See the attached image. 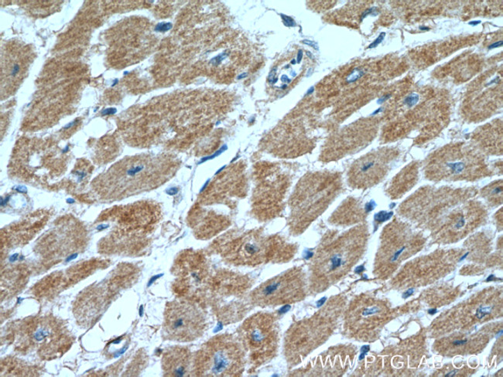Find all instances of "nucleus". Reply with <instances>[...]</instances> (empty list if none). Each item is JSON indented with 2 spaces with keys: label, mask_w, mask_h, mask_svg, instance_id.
Instances as JSON below:
<instances>
[{
  "label": "nucleus",
  "mask_w": 503,
  "mask_h": 377,
  "mask_svg": "<svg viewBox=\"0 0 503 377\" xmlns=\"http://www.w3.org/2000/svg\"><path fill=\"white\" fill-rule=\"evenodd\" d=\"M211 252L234 267L255 268L289 262L297 253L296 243L263 228L229 230L212 243Z\"/></svg>",
  "instance_id": "f257e3e1"
},
{
  "label": "nucleus",
  "mask_w": 503,
  "mask_h": 377,
  "mask_svg": "<svg viewBox=\"0 0 503 377\" xmlns=\"http://www.w3.org/2000/svg\"><path fill=\"white\" fill-rule=\"evenodd\" d=\"M367 232L366 227L359 226L339 236L324 237L309 262V295L325 291L359 260L366 246Z\"/></svg>",
  "instance_id": "f03ea898"
},
{
  "label": "nucleus",
  "mask_w": 503,
  "mask_h": 377,
  "mask_svg": "<svg viewBox=\"0 0 503 377\" xmlns=\"http://www.w3.org/2000/svg\"><path fill=\"white\" fill-rule=\"evenodd\" d=\"M341 177L336 173H318L307 176L298 182L288 200L290 233H304L323 214L341 191Z\"/></svg>",
  "instance_id": "7ed1b4c3"
},
{
  "label": "nucleus",
  "mask_w": 503,
  "mask_h": 377,
  "mask_svg": "<svg viewBox=\"0 0 503 377\" xmlns=\"http://www.w3.org/2000/svg\"><path fill=\"white\" fill-rule=\"evenodd\" d=\"M340 298L324 304L309 317L295 321L286 330L284 339V355L289 369L302 364L333 332L341 309Z\"/></svg>",
  "instance_id": "20e7f679"
},
{
  "label": "nucleus",
  "mask_w": 503,
  "mask_h": 377,
  "mask_svg": "<svg viewBox=\"0 0 503 377\" xmlns=\"http://www.w3.org/2000/svg\"><path fill=\"white\" fill-rule=\"evenodd\" d=\"M254 280L227 268L215 269L209 283L206 307L223 325L240 322L254 308L249 300Z\"/></svg>",
  "instance_id": "39448f33"
},
{
  "label": "nucleus",
  "mask_w": 503,
  "mask_h": 377,
  "mask_svg": "<svg viewBox=\"0 0 503 377\" xmlns=\"http://www.w3.org/2000/svg\"><path fill=\"white\" fill-rule=\"evenodd\" d=\"M247 357L236 334L222 333L208 339L194 353L192 376L239 377Z\"/></svg>",
  "instance_id": "423d86ee"
},
{
  "label": "nucleus",
  "mask_w": 503,
  "mask_h": 377,
  "mask_svg": "<svg viewBox=\"0 0 503 377\" xmlns=\"http://www.w3.org/2000/svg\"><path fill=\"white\" fill-rule=\"evenodd\" d=\"M247 357L249 374L270 364L278 355L281 329L277 313L258 312L243 321L237 329Z\"/></svg>",
  "instance_id": "0eeeda50"
},
{
  "label": "nucleus",
  "mask_w": 503,
  "mask_h": 377,
  "mask_svg": "<svg viewBox=\"0 0 503 377\" xmlns=\"http://www.w3.org/2000/svg\"><path fill=\"white\" fill-rule=\"evenodd\" d=\"M426 177L432 181H474L487 175L481 153L471 145H449L432 155L426 166Z\"/></svg>",
  "instance_id": "6e6552de"
},
{
  "label": "nucleus",
  "mask_w": 503,
  "mask_h": 377,
  "mask_svg": "<svg viewBox=\"0 0 503 377\" xmlns=\"http://www.w3.org/2000/svg\"><path fill=\"white\" fill-rule=\"evenodd\" d=\"M214 270L204 251L185 250L178 256L173 266L176 280L172 289L174 294L180 299L206 307L208 285Z\"/></svg>",
  "instance_id": "1a4fd4ad"
},
{
  "label": "nucleus",
  "mask_w": 503,
  "mask_h": 377,
  "mask_svg": "<svg viewBox=\"0 0 503 377\" xmlns=\"http://www.w3.org/2000/svg\"><path fill=\"white\" fill-rule=\"evenodd\" d=\"M165 166L159 159L148 157L132 158L118 163L108 176L109 183L114 188L111 195L125 198L155 188L169 177Z\"/></svg>",
  "instance_id": "9d476101"
},
{
  "label": "nucleus",
  "mask_w": 503,
  "mask_h": 377,
  "mask_svg": "<svg viewBox=\"0 0 503 377\" xmlns=\"http://www.w3.org/2000/svg\"><path fill=\"white\" fill-rule=\"evenodd\" d=\"M309 295V277L303 267H293L251 291L252 305L272 308L302 302Z\"/></svg>",
  "instance_id": "9b49d317"
},
{
  "label": "nucleus",
  "mask_w": 503,
  "mask_h": 377,
  "mask_svg": "<svg viewBox=\"0 0 503 377\" xmlns=\"http://www.w3.org/2000/svg\"><path fill=\"white\" fill-rule=\"evenodd\" d=\"M207 328L203 307L180 298L167 304L163 329L165 339L191 343L201 338Z\"/></svg>",
  "instance_id": "f8f14e48"
},
{
  "label": "nucleus",
  "mask_w": 503,
  "mask_h": 377,
  "mask_svg": "<svg viewBox=\"0 0 503 377\" xmlns=\"http://www.w3.org/2000/svg\"><path fill=\"white\" fill-rule=\"evenodd\" d=\"M399 156L393 148H382L362 157L351 166L348 183L354 188H369L385 178Z\"/></svg>",
  "instance_id": "ddd939ff"
},
{
  "label": "nucleus",
  "mask_w": 503,
  "mask_h": 377,
  "mask_svg": "<svg viewBox=\"0 0 503 377\" xmlns=\"http://www.w3.org/2000/svg\"><path fill=\"white\" fill-rule=\"evenodd\" d=\"M289 186V180L281 177L258 182L251 199V214L254 218L263 223L279 218L284 211Z\"/></svg>",
  "instance_id": "4468645a"
},
{
  "label": "nucleus",
  "mask_w": 503,
  "mask_h": 377,
  "mask_svg": "<svg viewBox=\"0 0 503 377\" xmlns=\"http://www.w3.org/2000/svg\"><path fill=\"white\" fill-rule=\"evenodd\" d=\"M26 338L29 344L37 348L40 357L52 359L61 357L71 344V337L57 320L42 318L34 320L26 328Z\"/></svg>",
  "instance_id": "2eb2a0df"
},
{
  "label": "nucleus",
  "mask_w": 503,
  "mask_h": 377,
  "mask_svg": "<svg viewBox=\"0 0 503 377\" xmlns=\"http://www.w3.org/2000/svg\"><path fill=\"white\" fill-rule=\"evenodd\" d=\"M188 223L198 239L208 240L225 232L232 225L228 215L194 206L188 215Z\"/></svg>",
  "instance_id": "dca6fc26"
},
{
  "label": "nucleus",
  "mask_w": 503,
  "mask_h": 377,
  "mask_svg": "<svg viewBox=\"0 0 503 377\" xmlns=\"http://www.w3.org/2000/svg\"><path fill=\"white\" fill-rule=\"evenodd\" d=\"M32 61L30 49L17 45L2 59V90H15Z\"/></svg>",
  "instance_id": "f3484780"
},
{
  "label": "nucleus",
  "mask_w": 503,
  "mask_h": 377,
  "mask_svg": "<svg viewBox=\"0 0 503 377\" xmlns=\"http://www.w3.org/2000/svg\"><path fill=\"white\" fill-rule=\"evenodd\" d=\"M194 353L189 347L173 346L166 348L162 358L164 376H191Z\"/></svg>",
  "instance_id": "a211bd4d"
},
{
  "label": "nucleus",
  "mask_w": 503,
  "mask_h": 377,
  "mask_svg": "<svg viewBox=\"0 0 503 377\" xmlns=\"http://www.w3.org/2000/svg\"><path fill=\"white\" fill-rule=\"evenodd\" d=\"M368 213L366 209L363 211L359 202L349 199L346 204L334 213L330 220L334 225H350V223L360 221L362 216Z\"/></svg>",
  "instance_id": "6ab92c4d"
},
{
  "label": "nucleus",
  "mask_w": 503,
  "mask_h": 377,
  "mask_svg": "<svg viewBox=\"0 0 503 377\" xmlns=\"http://www.w3.org/2000/svg\"><path fill=\"white\" fill-rule=\"evenodd\" d=\"M418 171L415 166L406 168L391 182L387 191L391 198L401 197L417 184Z\"/></svg>",
  "instance_id": "aec40b11"
},
{
  "label": "nucleus",
  "mask_w": 503,
  "mask_h": 377,
  "mask_svg": "<svg viewBox=\"0 0 503 377\" xmlns=\"http://www.w3.org/2000/svg\"><path fill=\"white\" fill-rule=\"evenodd\" d=\"M483 193L485 197L490 200L501 201L502 198V180L498 182L493 183L490 185L483 188Z\"/></svg>",
  "instance_id": "412c9836"
},
{
  "label": "nucleus",
  "mask_w": 503,
  "mask_h": 377,
  "mask_svg": "<svg viewBox=\"0 0 503 377\" xmlns=\"http://www.w3.org/2000/svg\"><path fill=\"white\" fill-rule=\"evenodd\" d=\"M492 309V307H486V308L481 307V308L477 310L476 316L478 319H483L491 312Z\"/></svg>",
  "instance_id": "4be33fe9"
},
{
  "label": "nucleus",
  "mask_w": 503,
  "mask_h": 377,
  "mask_svg": "<svg viewBox=\"0 0 503 377\" xmlns=\"http://www.w3.org/2000/svg\"><path fill=\"white\" fill-rule=\"evenodd\" d=\"M362 74L363 73L362 71H359L358 69H355V71H353V73L348 77V82L353 83L357 81Z\"/></svg>",
  "instance_id": "5701e85b"
},
{
  "label": "nucleus",
  "mask_w": 503,
  "mask_h": 377,
  "mask_svg": "<svg viewBox=\"0 0 503 377\" xmlns=\"http://www.w3.org/2000/svg\"><path fill=\"white\" fill-rule=\"evenodd\" d=\"M393 216V213L387 214L385 212H382V213H380V214H377L375 216V219L376 220H379V221H385V220L390 219L391 216Z\"/></svg>",
  "instance_id": "b1692460"
},
{
  "label": "nucleus",
  "mask_w": 503,
  "mask_h": 377,
  "mask_svg": "<svg viewBox=\"0 0 503 377\" xmlns=\"http://www.w3.org/2000/svg\"><path fill=\"white\" fill-rule=\"evenodd\" d=\"M281 17L284 20V23L285 26H288V27H292V26H296L295 20H293L291 17L285 16V15H281Z\"/></svg>",
  "instance_id": "393cba45"
},
{
  "label": "nucleus",
  "mask_w": 503,
  "mask_h": 377,
  "mask_svg": "<svg viewBox=\"0 0 503 377\" xmlns=\"http://www.w3.org/2000/svg\"><path fill=\"white\" fill-rule=\"evenodd\" d=\"M171 24H159L156 27V31L164 32V31H169V29H171Z\"/></svg>",
  "instance_id": "a878e982"
},
{
  "label": "nucleus",
  "mask_w": 503,
  "mask_h": 377,
  "mask_svg": "<svg viewBox=\"0 0 503 377\" xmlns=\"http://www.w3.org/2000/svg\"><path fill=\"white\" fill-rule=\"evenodd\" d=\"M384 37H385V33H381L380 36L376 40V41L373 42V43L369 46L370 48L376 47L377 45H380L383 40Z\"/></svg>",
  "instance_id": "bb28decb"
},
{
  "label": "nucleus",
  "mask_w": 503,
  "mask_h": 377,
  "mask_svg": "<svg viewBox=\"0 0 503 377\" xmlns=\"http://www.w3.org/2000/svg\"><path fill=\"white\" fill-rule=\"evenodd\" d=\"M116 113V109H107L106 110H104L102 113L103 115H114Z\"/></svg>",
  "instance_id": "cd10ccee"
},
{
  "label": "nucleus",
  "mask_w": 503,
  "mask_h": 377,
  "mask_svg": "<svg viewBox=\"0 0 503 377\" xmlns=\"http://www.w3.org/2000/svg\"><path fill=\"white\" fill-rule=\"evenodd\" d=\"M414 292H415L414 289H409L408 291L404 293V294L403 295V298L406 299V298H409L410 296L413 295Z\"/></svg>",
  "instance_id": "c85d7f7f"
},
{
  "label": "nucleus",
  "mask_w": 503,
  "mask_h": 377,
  "mask_svg": "<svg viewBox=\"0 0 503 377\" xmlns=\"http://www.w3.org/2000/svg\"><path fill=\"white\" fill-rule=\"evenodd\" d=\"M303 42H304V44H305L307 45L311 46L312 47L316 48V49L318 48L317 44L314 43V42H313V41L306 40H304Z\"/></svg>",
  "instance_id": "c756f323"
},
{
  "label": "nucleus",
  "mask_w": 503,
  "mask_h": 377,
  "mask_svg": "<svg viewBox=\"0 0 503 377\" xmlns=\"http://www.w3.org/2000/svg\"><path fill=\"white\" fill-rule=\"evenodd\" d=\"M167 193L169 195L176 194L178 193L177 188H171L169 191H167Z\"/></svg>",
  "instance_id": "7c9ffc66"
},
{
  "label": "nucleus",
  "mask_w": 503,
  "mask_h": 377,
  "mask_svg": "<svg viewBox=\"0 0 503 377\" xmlns=\"http://www.w3.org/2000/svg\"><path fill=\"white\" fill-rule=\"evenodd\" d=\"M16 190L20 193H26V188L24 186H18Z\"/></svg>",
  "instance_id": "2f4dec72"
},
{
  "label": "nucleus",
  "mask_w": 503,
  "mask_h": 377,
  "mask_svg": "<svg viewBox=\"0 0 503 377\" xmlns=\"http://www.w3.org/2000/svg\"><path fill=\"white\" fill-rule=\"evenodd\" d=\"M466 342H467V340L456 341V342H454L453 344H454V345H456V346H460V345H463L464 344L466 343Z\"/></svg>",
  "instance_id": "473e14b6"
},
{
  "label": "nucleus",
  "mask_w": 503,
  "mask_h": 377,
  "mask_svg": "<svg viewBox=\"0 0 503 377\" xmlns=\"http://www.w3.org/2000/svg\"><path fill=\"white\" fill-rule=\"evenodd\" d=\"M302 56H303L302 51H300V52H299V54H298V58H297V62H298V63H300V61H302Z\"/></svg>",
  "instance_id": "72a5a7b5"
},
{
  "label": "nucleus",
  "mask_w": 503,
  "mask_h": 377,
  "mask_svg": "<svg viewBox=\"0 0 503 377\" xmlns=\"http://www.w3.org/2000/svg\"><path fill=\"white\" fill-rule=\"evenodd\" d=\"M428 312H429V314H431V315H435V314H436L438 312V310L436 309L431 310L428 311Z\"/></svg>",
  "instance_id": "f704fd0d"
},
{
  "label": "nucleus",
  "mask_w": 503,
  "mask_h": 377,
  "mask_svg": "<svg viewBox=\"0 0 503 377\" xmlns=\"http://www.w3.org/2000/svg\"><path fill=\"white\" fill-rule=\"evenodd\" d=\"M493 279H494V275H490V278H487L486 282H490V281L493 280Z\"/></svg>",
  "instance_id": "c9c22d12"
},
{
  "label": "nucleus",
  "mask_w": 503,
  "mask_h": 377,
  "mask_svg": "<svg viewBox=\"0 0 503 377\" xmlns=\"http://www.w3.org/2000/svg\"><path fill=\"white\" fill-rule=\"evenodd\" d=\"M456 371H453V372L449 374L448 375H446L445 376L446 377L452 376H454V374H456Z\"/></svg>",
  "instance_id": "e433bc0d"
}]
</instances>
